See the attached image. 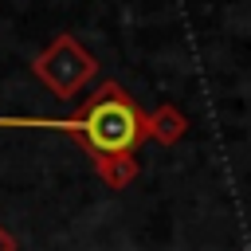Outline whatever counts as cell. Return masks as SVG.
I'll list each match as a JSON object with an SVG mask.
<instances>
[{
  "instance_id": "obj_1",
  "label": "cell",
  "mask_w": 251,
  "mask_h": 251,
  "mask_svg": "<svg viewBox=\"0 0 251 251\" xmlns=\"http://www.w3.org/2000/svg\"><path fill=\"white\" fill-rule=\"evenodd\" d=\"M0 129H59L75 137L90 157H102L137 153V145L149 141V114L133 102L122 82L110 78L67 118H0Z\"/></svg>"
},
{
  "instance_id": "obj_2",
  "label": "cell",
  "mask_w": 251,
  "mask_h": 251,
  "mask_svg": "<svg viewBox=\"0 0 251 251\" xmlns=\"http://www.w3.org/2000/svg\"><path fill=\"white\" fill-rule=\"evenodd\" d=\"M31 75L55 94V98H75L94 75H98V59L71 35V31H59L35 59H31Z\"/></svg>"
},
{
  "instance_id": "obj_3",
  "label": "cell",
  "mask_w": 251,
  "mask_h": 251,
  "mask_svg": "<svg viewBox=\"0 0 251 251\" xmlns=\"http://www.w3.org/2000/svg\"><path fill=\"white\" fill-rule=\"evenodd\" d=\"M90 165H94V176L114 192L129 188L137 180V173H141L137 153H102V157H90Z\"/></svg>"
},
{
  "instance_id": "obj_4",
  "label": "cell",
  "mask_w": 251,
  "mask_h": 251,
  "mask_svg": "<svg viewBox=\"0 0 251 251\" xmlns=\"http://www.w3.org/2000/svg\"><path fill=\"white\" fill-rule=\"evenodd\" d=\"M184 133H188V118H184L173 102H165V106H157V110L149 114V141H157V145H176Z\"/></svg>"
},
{
  "instance_id": "obj_5",
  "label": "cell",
  "mask_w": 251,
  "mask_h": 251,
  "mask_svg": "<svg viewBox=\"0 0 251 251\" xmlns=\"http://www.w3.org/2000/svg\"><path fill=\"white\" fill-rule=\"evenodd\" d=\"M0 251H20V243H16V235L0 224Z\"/></svg>"
}]
</instances>
